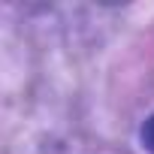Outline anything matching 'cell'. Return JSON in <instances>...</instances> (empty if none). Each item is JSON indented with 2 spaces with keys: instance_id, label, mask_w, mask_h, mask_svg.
Here are the masks:
<instances>
[{
  "instance_id": "1",
  "label": "cell",
  "mask_w": 154,
  "mask_h": 154,
  "mask_svg": "<svg viewBox=\"0 0 154 154\" xmlns=\"http://www.w3.org/2000/svg\"><path fill=\"white\" fill-rule=\"evenodd\" d=\"M139 136H142V145H145V148L154 154V115H151V118L142 124V133H139Z\"/></svg>"
}]
</instances>
